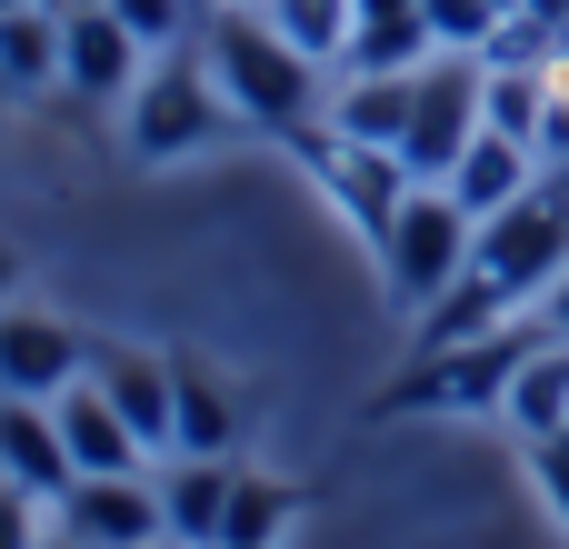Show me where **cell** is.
I'll use <instances>...</instances> for the list:
<instances>
[{"mask_svg":"<svg viewBox=\"0 0 569 549\" xmlns=\"http://www.w3.org/2000/svg\"><path fill=\"white\" fill-rule=\"evenodd\" d=\"M210 80H220L230 120L280 130V140L320 130V110H330V100H320V60L290 50L260 10H230V0H220V20H210Z\"/></svg>","mask_w":569,"mask_h":549,"instance_id":"obj_1","label":"cell"},{"mask_svg":"<svg viewBox=\"0 0 569 549\" xmlns=\"http://www.w3.org/2000/svg\"><path fill=\"white\" fill-rule=\"evenodd\" d=\"M470 250H480V220L440 190V180H420L410 200H400V220L380 230V280H390V310H430V300H450V280L470 270Z\"/></svg>","mask_w":569,"mask_h":549,"instance_id":"obj_2","label":"cell"},{"mask_svg":"<svg viewBox=\"0 0 569 549\" xmlns=\"http://www.w3.org/2000/svg\"><path fill=\"white\" fill-rule=\"evenodd\" d=\"M569 270V200L540 180L530 200H510L500 220H480V250H470V280L520 320V310H540V290Z\"/></svg>","mask_w":569,"mask_h":549,"instance_id":"obj_3","label":"cell"},{"mask_svg":"<svg viewBox=\"0 0 569 549\" xmlns=\"http://www.w3.org/2000/svg\"><path fill=\"white\" fill-rule=\"evenodd\" d=\"M130 120H120V140H130V160H190L220 120H230V100H220V80L210 70H190V60H160V70H140V90L120 100Z\"/></svg>","mask_w":569,"mask_h":549,"instance_id":"obj_4","label":"cell"},{"mask_svg":"<svg viewBox=\"0 0 569 549\" xmlns=\"http://www.w3.org/2000/svg\"><path fill=\"white\" fill-rule=\"evenodd\" d=\"M470 140H480V50H440V60L420 70L400 160H410V180H450V160H460Z\"/></svg>","mask_w":569,"mask_h":549,"instance_id":"obj_5","label":"cell"},{"mask_svg":"<svg viewBox=\"0 0 569 549\" xmlns=\"http://www.w3.org/2000/svg\"><path fill=\"white\" fill-rule=\"evenodd\" d=\"M300 150H310L320 190L340 200V220L380 250V230H390V220H400V200L420 190V180H410V160H400V150H370V140H340V130H300Z\"/></svg>","mask_w":569,"mask_h":549,"instance_id":"obj_6","label":"cell"},{"mask_svg":"<svg viewBox=\"0 0 569 549\" xmlns=\"http://www.w3.org/2000/svg\"><path fill=\"white\" fill-rule=\"evenodd\" d=\"M530 350H540V320H530V330L510 320V330H490V340H460V350H420L430 370H420L400 400H420V410H500Z\"/></svg>","mask_w":569,"mask_h":549,"instance_id":"obj_7","label":"cell"},{"mask_svg":"<svg viewBox=\"0 0 569 549\" xmlns=\"http://www.w3.org/2000/svg\"><path fill=\"white\" fill-rule=\"evenodd\" d=\"M50 530H70L80 549H150V540H170V510L140 470H120V480H70L50 500Z\"/></svg>","mask_w":569,"mask_h":549,"instance_id":"obj_8","label":"cell"},{"mask_svg":"<svg viewBox=\"0 0 569 549\" xmlns=\"http://www.w3.org/2000/svg\"><path fill=\"white\" fill-rule=\"evenodd\" d=\"M60 90L100 100V110H120L140 90V40H130V20L110 0H70V20H60Z\"/></svg>","mask_w":569,"mask_h":549,"instance_id":"obj_9","label":"cell"},{"mask_svg":"<svg viewBox=\"0 0 569 549\" xmlns=\"http://www.w3.org/2000/svg\"><path fill=\"white\" fill-rule=\"evenodd\" d=\"M70 380H90V350H80L60 320L0 310V390H10V400H60Z\"/></svg>","mask_w":569,"mask_h":549,"instance_id":"obj_10","label":"cell"},{"mask_svg":"<svg viewBox=\"0 0 569 549\" xmlns=\"http://www.w3.org/2000/svg\"><path fill=\"white\" fill-rule=\"evenodd\" d=\"M0 480H10V490H30L40 510H50V500L80 480V470H70V440H60V410H50V400H10V390H0Z\"/></svg>","mask_w":569,"mask_h":549,"instance_id":"obj_11","label":"cell"},{"mask_svg":"<svg viewBox=\"0 0 569 549\" xmlns=\"http://www.w3.org/2000/svg\"><path fill=\"white\" fill-rule=\"evenodd\" d=\"M440 190H450V200H460L470 220H500L510 200H530V190H540V150L480 120V140H470V150L450 160V180H440Z\"/></svg>","mask_w":569,"mask_h":549,"instance_id":"obj_12","label":"cell"},{"mask_svg":"<svg viewBox=\"0 0 569 549\" xmlns=\"http://www.w3.org/2000/svg\"><path fill=\"white\" fill-rule=\"evenodd\" d=\"M420 70H430V60H420ZM420 70H340V90H330L320 130H340V140H370V150H400V130H410V100H420Z\"/></svg>","mask_w":569,"mask_h":549,"instance_id":"obj_13","label":"cell"},{"mask_svg":"<svg viewBox=\"0 0 569 549\" xmlns=\"http://www.w3.org/2000/svg\"><path fill=\"white\" fill-rule=\"evenodd\" d=\"M50 410H60V440H70V470H80V480H120V470H140V460H150V440L100 400V380H70Z\"/></svg>","mask_w":569,"mask_h":549,"instance_id":"obj_14","label":"cell"},{"mask_svg":"<svg viewBox=\"0 0 569 549\" xmlns=\"http://www.w3.org/2000/svg\"><path fill=\"white\" fill-rule=\"evenodd\" d=\"M90 380H100V400L150 440V450H170V410H180V360H150V350H100L90 360Z\"/></svg>","mask_w":569,"mask_h":549,"instance_id":"obj_15","label":"cell"},{"mask_svg":"<svg viewBox=\"0 0 569 549\" xmlns=\"http://www.w3.org/2000/svg\"><path fill=\"white\" fill-rule=\"evenodd\" d=\"M60 20H70V0L0 10V70H10V90H50L60 80Z\"/></svg>","mask_w":569,"mask_h":549,"instance_id":"obj_16","label":"cell"},{"mask_svg":"<svg viewBox=\"0 0 569 549\" xmlns=\"http://www.w3.org/2000/svg\"><path fill=\"white\" fill-rule=\"evenodd\" d=\"M500 420H510L520 440H550V430H569V340H540V350L520 360V380H510Z\"/></svg>","mask_w":569,"mask_h":549,"instance_id":"obj_17","label":"cell"},{"mask_svg":"<svg viewBox=\"0 0 569 549\" xmlns=\"http://www.w3.org/2000/svg\"><path fill=\"white\" fill-rule=\"evenodd\" d=\"M160 510H170V540L220 549V520H230V470H220V460H180V470L160 480Z\"/></svg>","mask_w":569,"mask_h":549,"instance_id":"obj_18","label":"cell"},{"mask_svg":"<svg viewBox=\"0 0 569 549\" xmlns=\"http://www.w3.org/2000/svg\"><path fill=\"white\" fill-rule=\"evenodd\" d=\"M240 440V410L230 390H210L200 370H180V410H170V460H230Z\"/></svg>","mask_w":569,"mask_h":549,"instance_id":"obj_19","label":"cell"},{"mask_svg":"<svg viewBox=\"0 0 569 549\" xmlns=\"http://www.w3.org/2000/svg\"><path fill=\"white\" fill-rule=\"evenodd\" d=\"M260 20H270L290 50H310L320 70H340V50H350V30H360V0H260Z\"/></svg>","mask_w":569,"mask_h":549,"instance_id":"obj_20","label":"cell"},{"mask_svg":"<svg viewBox=\"0 0 569 549\" xmlns=\"http://www.w3.org/2000/svg\"><path fill=\"white\" fill-rule=\"evenodd\" d=\"M290 520V490L280 480H230V520H220V549H270Z\"/></svg>","mask_w":569,"mask_h":549,"instance_id":"obj_21","label":"cell"},{"mask_svg":"<svg viewBox=\"0 0 569 549\" xmlns=\"http://www.w3.org/2000/svg\"><path fill=\"white\" fill-rule=\"evenodd\" d=\"M500 20H520V0H430V30L440 50H490Z\"/></svg>","mask_w":569,"mask_h":549,"instance_id":"obj_22","label":"cell"},{"mask_svg":"<svg viewBox=\"0 0 569 549\" xmlns=\"http://www.w3.org/2000/svg\"><path fill=\"white\" fill-rule=\"evenodd\" d=\"M110 10L130 20V40H140V50H170V40L190 30V10H200V0H110Z\"/></svg>","mask_w":569,"mask_h":549,"instance_id":"obj_23","label":"cell"},{"mask_svg":"<svg viewBox=\"0 0 569 549\" xmlns=\"http://www.w3.org/2000/svg\"><path fill=\"white\" fill-rule=\"evenodd\" d=\"M40 540H50V510H40L30 490L0 480V549H40Z\"/></svg>","mask_w":569,"mask_h":549,"instance_id":"obj_24","label":"cell"},{"mask_svg":"<svg viewBox=\"0 0 569 549\" xmlns=\"http://www.w3.org/2000/svg\"><path fill=\"white\" fill-rule=\"evenodd\" d=\"M530 470H540V490H550V510L569 520V430H550V440H530Z\"/></svg>","mask_w":569,"mask_h":549,"instance_id":"obj_25","label":"cell"},{"mask_svg":"<svg viewBox=\"0 0 569 549\" xmlns=\"http://www.w3.org/2000/svg\"><path fill=\"white\" fill-rule=\"evenodd\" d=\"M540 340H569V270L540 290Z\"/></svg>","mask_w":569,"mask_h":549,"instance_id":"obj_26","label":"cell"},{"mask_svg":"<svg viewBox=\"0 0 569 549\" xmlns=\"http://www.w3.org/2000/svg\"><path fill=\"white\" fill-rule=\"evenodd\" d=\"M520 10H530V20H540L550 40H569V0H520Z\"/></svg>","mask_w":569,"mask_h":549,"instance_id":"obj_27","label":"cell"},{"mask_svg":"<svg viewBox=\"0 0 569 549\" xmlns=\"http://www.w3.org/2000/svg\"><path fill=\"white\" fill-rule=\"evenodd\" d=\"M540 180H550V190H560V200H569V160H550V170H540Z\"/></svg>","mask_w":569,"mask_h":549,"instance_id":"obj_28","label":"cell"},{"mask_svg":"<svg viewBox=\"0 0 569 549\" xmlns=\"http://www.w3.org/2000/svg\"><path fill=\"white\" fill-rule=\"evenodd\" d=\"M10 280H20V270H10V250H0V300H10Z\"/></svg>","mask_w":569,"mask_h":549,"instance_id":"obj_29","label":"cell"},{"mask_svg":"<svg viewBox=\"0 0 569 549\" xmlns=\"http://www.w3.org/2000/svg\"><path fill=\"white\" fill-rule=\"evenodd\" d=\"M40 549H80V540H70V530H50V540H40Z\"/></svg>","mask_w":569,"mask_h":549,"instance_id":"obj_30","label":"cell"},{"mask_svg":"<svg viewBox=\"0 0 569 549\" xmlns=\"http://www.w3.org/2000/svg\"><path fill=\"white\" fill-rule=\"evenodd\" d=\"M150 549H200V540H150Z\"/></svg>","mask_w":569,"mask_h":549,"instance_id":"obj_31","label":"cell"},{"mask_svg":"<svg viewBox=\"0 0 569 549\" xmlns=\"http://www.w3.org/2000/svg\"><path fill=\"white\" fill-rule=\"evenodd\" d=\"M0 100H20V90H10V70H0Z\"/></svg>","mask_w":569,"mask_h":549,"instance_id":"obj_32","label":"cell"},{"mask_svg":"<svg viewBox=\"0 0 569 549\" xmlns=\"http://www.w3.org/2000/svg\"><path fill=\"white\" fill-rule=\"evenodd\" d=\"M230 10H260V0H230Z\"/></svg>","mask_w":569,"mask_h":549,"instance_id":"obj_33","label":"cell"},{"mask_svg":"<svg viewBox=\"0 0 569 549\" xmlns=\"http://www.w3.org/2000/svg\"><path fill=\"white\" fill-rule=\"evenodd\" d=\"M0 10H20V0H0Z\"/></svg>","mask_w":569,"mask_h":549,"instance_id":"obj_34","label":"cell"},{"mask_svg":"<svg viewBox=\"0 0 569 549\" xmlns=\"http://www.w3.org/2000/svg\"><path fill=\"white\" fill-rule=\"evenodd\" d=\"M560 50H569V40H560Z\"/></svg>","mask_w":569,"mask_h":549,"instance_id":"obj_35","label":"cell"}]
</instances>
